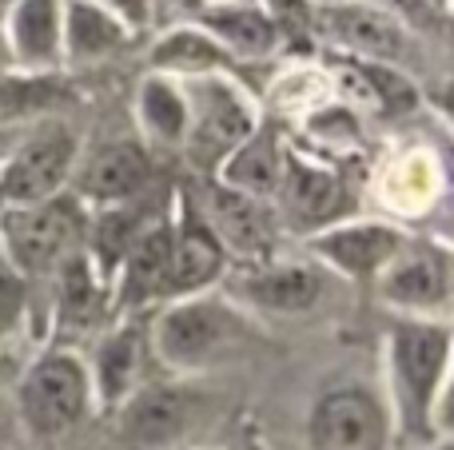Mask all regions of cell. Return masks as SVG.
Wrapping results in <instances>:
<instances>
[{
  "instance_id": "6da1fadb",
  "label": "cell",
  "mask_w": 454,
  "mask_h": 450,
  "mask_svg": "<svg viewBox=\"0 0 454 450\" xmlns=\"http://www.w3.org/2000/svg\"><path fill=\"white\" fill-rule=\"evenodd\" d=\"M450 319H399L383 331V399L395 438L407 446H431L450 435Z\"/></svg>"
},
{
  "instance_id": "7a4b0ae2",
  "label": "cell",
  "mask_w": 454,
  "mask_h": 450,
  "mask_svg": "<svg viewBox=\"0 0 454 450\" xmlns=\"http://www.w3.org/2000/svg\"><path fill=\"white\" fill-rule=\"evenodd\" d=\"M259 343V323L215 291L172 299L148 315V351L172 379H196Z\"/></svg>"
},
{
  "instance_id": "3957f363",
  "label": "cell",
  "mask_w": 454,
  "mask_h": 450,
  "mask_svg": "<svg viewBox=\"0 0 454 450\" xmlns=\"http://www.w3.org/2000/svg\"><path fill=\"white\" fill-rule=\"evenodd\" d=\"M16 423L36 446H64L92 423L96 395L88 379L84 351L76 347H44L24 363L12 391Z\"/></svg>"
},
{
  "instance_id": "277c9868",
  "label": "cell",
  "mask_w": 454,
  "mask_h": 450,
  "mask_svg": "<svg viewBox=\"0 0 454 450\" xmlns=\"http://www.w3.org/2000/svg\"><path fill=\"white\" fill-rule=\"evenodd\" d=\"M88 239V207L72 191L40 204H12L0 212V255L32 287H44L52 271Z\"/></svg>"
},
{
  "instance_id": "5b68a950",
  "label": "cell",
  "mask_w": 454,
  "mask_h": 450,
  "mask_svg": "<svg viewBox=\"0 0 454 450\" xmlns=\"http://www.w3.org/2000/svg\"><path fill=\"white\" fill-rule=\"evenodd\" d=\"M180 84L192 108V128L180 156L188 159L192 180H212L215 167L259 128L263 108L247 92V84L231 76H196Z\"/></svg>"
},
{
  "instance_id": "8992f818",
  "label": "cell",
  "mask_w": 454,
  "mask_h": 450,
  "mask_svg": "<svg viewBox=\"0 0 454 450\" xmlns=\"http://www.w3.org/2000/svg\"><path fill=\"white\" fill-rule=\"evenodd\" d=\"M275 215H279L283 236L307 239L315 231L343 223L359 215L363 191L351 183L343 164L319 159L303 151L299 144H287V159H283V180L275 191Z\"/></svg>"
},
{
  "instance_id": "52a82bcc",
  "label": "cell",
  "mask_w": 454,
  "mask_h": 450,
  "mask_svg": "<svg viewBox=\"0 0 454 450\" xmlns=\"http://www.w3.org/2000/svg\"><path fill=\"white\" fill-rule=\"evenodd\" d=\"M454 255L447 236L411 231L387 271L375 279V299L399 319H450Z\"/></svg>"
},
{
  "instance_id": "ba28073f",
  "label": "cell",
  "mask_w": 454,
  "mask_h": 450,
  "mask_svg": "<svg viewBox=\"0 0 454 450\" xmlns=\"http://www.w3.org/2000/svg\"><path fill=\"white\" fill-rule=\"evenodd\" d=\"M303 438L307 450H387L395 423L383 391L359 379L327 383L307 407Z\"/></svg>"
},
{
  "instance_id": "9c48e42d",
  "label": "cell",
  "mask_w": 454,
  "mask_h": 450,
  "mask_svg": "<svg viewBox=\"0 0 454 450\" xmlns=\"http://www.w3.org/2000/svg\"><path fill=\"white\" fill-rule=\"evenodd\" d=\"M331 275L315 260H283L271 255L251 268H231L223 275L220 291L247 311L251 319H303L327 299Z\"/></svg>"
},
{
  "instance_id": "30bf717a",
  "label": "cell",
  "mask_w": 454,
  "mask_h": 450,
  "mask_svg": "<svg viewBox=\"0 0 454 450\" xmlns=\"http://www.w3.org/2000/svg\"><path fill=\"white\" fill-rule=\"evenodd\" d=\"M204 407L207 395L192 387V379H148L108 419L128 450H188Z\"/></svg>"
},
{
  "instance_id": "8fae6325",
  "label": "cell",
  "mask_w": 454,
  "mask_h": 450,
  "mask_svg": "<svg viewBox=\"0 0 454 450\" xmlns=\"http://www.w3.org/2000/svg\"><path fill=\"white\" fill-rule=\"evenodd\" d=\"M80 164V136L64 116L36 120L24 128L12 156L0 167V191L4 204H40L72 188Z\"/></svg>"
},
{
  "instance_id": "7c38bea8",
  "label": "cell",
  "mask_w": 454,
  "mask_h": 450,
  "mask_svg": "<svg viewBox=\"0 0 454 450\" xmlns=\"http://www.w3.org/2000/svg\"><path fill=\"white\" fill-rule=\"evenodd\" d=\"M407 228L383 220V215H351V220L331 223L299 244H303L307 260L319 263L331 279H347V283L371 291L375 279L387 271V263L407 244Z\"/></svg>"
},
{
  "instance_id": "4fadbf2b",
  "label": "cell",
  "mask_w": 454,
  "mask_h": 450,
  "mask_svg": "<svg viewBox=\"0 0 454 450\" xmlns=\"http://www.w3.org/2000/svg\"><path fill=\"white\" fill-rule=\"evenodd\" d=\"M315 40H327L331 56L403 68L411 52V28L379 0H327L315 4Z\"/></svg>"
},
{
  "instance_id": "5bb4252c",
  "label": "cell",
  "mask_w": 454,
  "mask_h": 450,
  "mask_svg": "<svg viewBox=\"0 0 454 450\" xmlns=\"http://www.w3.org/2000/svg\"><path fill=\"white\" fill-rule=\"evenodd\" d=\"M192 188H196L200 212L212 223L231 268H251V263H263L271 255H279L283 228H279V215H275L271 199L243 196V191L223 188L215 180H192Z\"/></svg>"
},
{
  "instance_id": "9a60e30c",
  "label": "cell",
  "mask_w": 454,
  "mask_h": 450,
  "mask_svg": "<svg viewBox=\"0 0 454 450\" xmlns=\"http://www.w3.org/2000/svg\"><path fill=\"white\" fill-rule=\"evenodd\" d=\"M160 180V156L140 136H116L104 140L96 151L80 156L72 175V196L96 212V207H120L152 196Z\"/></svg>"
},
{
  "instance_id": "2e32d148",
  "label": "cell",
  "mask_w": 454,
  "mask_h": 450,
  "mask_svg": "<svg viewBox=\"0 0 454 450\" xmlns=\"http://www.w3.org/2000/svg\"><path fill=\"white\" fill-rule=\"evenodd\" d=\"M168 220H172V299H188L200 291H215L223 275L231 271L223 244L215 239L212 223L200 212L196 188L188 175L172 183V204H168Z\"/></svg>"
},
{
  "instance_id": "e0dca14e",
  "label": "cell",
  "mask_w": 454,
  "mask_h": 450,
  "mask_svg": "<svg viewBox=\"0 0 454 450\" xmlns=\"http://www.w3.org/2000/svg\"><path fill=\"white\" fill-rule=\"evenodd\" d=\"M48 343L76 347L80 339H96L112 323V291L92 268L88 252L64 260L48 279Z\"/></svg>"
},
{
  "instance_id": "ac0fdd59",
  "label": "cell",
  "mask_w": 454,
  "mask_h": 450,
  "mask_svg": "<svg viewBox=\"0 0 454 450\" xmlns=\"http://www.w3.org/2000/svg\"><path fill=\"white\" fill-rule=\"evenodd\" d=\"M84 363L92 379L96 415H112L148 383V315L112 319L92 339V355H84Z\"/></svg>"
},
{
  "instance_id": "d6986e66",
  "label": "cell",
  "mask_w": 454,
  "mask_h": 450,
  "mask_svg": "<svg viewBox=\"0 0 454 450\" xmlns=\"http://www.w3.org/2000/svg\"><path fill=\"white\" fill-rule=\"evenodd\" d=\"M172 295V220L156 215L112 275V319L152 315Z\"/></svg>"
},
{
  "instance_id": "ffe728a7",
  "label": "cell",
  "mask_w": 454,
  "mask_h": 450,
  "mask_svg": "<svg viewBox=\"0 0 454 450\" xmlns=\"http://www.w3.org/2000/svg\"><path fill=\"white\" fill-rule=\"evenodd\" d=\"M184 20L204 28L227 56H235V60L243 64V68L267 64L271 56H279V48H283L263 0H212V4H188L184 8Z\"/></svg>"
},
{
  "instance_id": "44dd1931",
  "label": "cell",
  "mask_w": 454,
  "mask_h": 450,
  "mask_svg": "<svg viewBox=\"0 0 454 450\" xmlns=\"http://www.w3.org/2000/svg\"><path fill=\"white\" fill-rule=\"evenodd\" d=\"M447 196V164L431 151V144H415L391 156V164L379 167L375 199L383 207V220L407 228V220H419L434 207V199Z\"/></svg>"
},
{
  "instance_id": "7402d4cb",
  "label": "cell",
  "mask_w": 454,
  "mask_h": 450,
  "mask_svg": "<svg viewBox=\"0 0 454 450\" xmlns=\"http://www.w3.org/2000/svg\"><path fill=\"white\" fill-rule=\"evenodd\" d=\"M4 44L12 68L36 76L64 72V0H8Z\"/></svg>"
},
{
  "instance_id": "603a6c76",
  "label": "cell",
  "mask_w": 454,
  "mask_h": 450,
  "mask_svg": "<svg viewBox=\"0 0 454 450\" xmlns=\"http://www.w3.org/2000/svg\"><path fill=\"white\" fill-rule=\"evenodd\" d=\"M136 32L96 0H64V72L72 80L100 64L124 56L136 44Z\"/></svg>"
},
{
  "instance_id": "cb8c5ba5",
  "label": "cell",
  "mask_w": 454,
  "mask_h": 450,
  "mask_svg": "<svg viewBox=\"0 0 454 450\" xmlns=\"http://www.w3.org/2000/svg\"><path fill=\"white\" fill-rule=\"evenodd\" d=\"M144 72H160V76L176 80H196V76H231L243 84V64L227 56L204 28L180 20L176 28L160 32L144 52Z\"/></svg>"
},
{
  "instance_id": "d4e9b609",
  "label": "cell",
  "mask_w": 454,
  "mask_h": 450,
  "mask_svg": "<svg viewBox=\"0 0 454 450\" xmlns=\"http://www.w3.org/2000/svg\"><path fill=\"white\" fill-rule=\"evenodd\" d=\"M192 128V108L176 76L144 72L136 84V136L156 156H180Z\"/></svg>"
},
{
  "instance_id": "484cf974",
  "label": "cell",
  "mask_w": 454,
  "mask_h": 450,
  "mask_svg": "<svg viewBox=\"0 0 454 450\" xmlns=\"http://www.w3.org/2000/svg\"><path fill=\"white\" fill-rule=\"evenodd\" d=\"M84 104V92L72 76H36L20 68H0V128H28Z\"/></svg>"
},
{
  "instance_id": "4316f807",
  "label": "cell",
  "mask_w": 454,
  "mask_h": 450,
  "mask_svg": "<svg viewBox=\"0 0 454 450\" xmlns=\"http://www.w3.org/2000/svg\"><path fill=\"white\" fill-rule=\"evenodd\" d=\"M283 159H287V140H283V128L275 124L263 112L259 128L215 167L212 180L223 183V188H235L243 196L255 199H275L283 180Z\"/></svg>"
},
{
  "instance_id": "83f0119b",
  "label": "cell",
  "mask_w": 454,
  "mask_h": 450,
  "mask_svg": "<svg viewBox=\"0 0 454 450\" xmlns=\"http://www.w3.org/2000/svg\"><path fill=\"white\" fill-rule=\"evenodd\" d=\"M24 307H28V283H24L4 263V255H0V335H8L20 323Z\"/></svg>"
},
{
  "instance_id": "f1b7e54d",
  "label": "cell",
  "mask_w": 454,
  "mask_h": 450,
  "mask_svg": "<svg viewBox=\"0 0 454 450\" xmlns=\"http://www.w3.org/2000/svg\"><path fill=\"white\" fill-rule=\"evenodd\" d=\"M96 4H104L116 20H124L136 36H144L152 28V16H156V0H96Z\"/></svg>"
},
{
  "instance_id": "f546056e",
  "label": "cell",
  "mask_w": 454,
  "mask_h": 450,
  "mask_svg": "<svg viewBox=\"0 0 454 450\" xmlns=\"http://www.w3.org/2000/svg\"><path fill=\"white\" fill-rule=\"evenodd\" d=\"M20 136H24V128H0V167H4V159L12 156V148H16Z\"/></svg>"
},
{
  "instance_id": "4dcf8cb0",
  "label": "cell",
  "mask_w": 454,
  "mask_h": 450,
  "mask_svg": "<svg viewBox=\"0 0 454 450\" xmlns=\"http://www.w3.org/2000/svg\"><path fill=\"white\" fill-rule=\"evenodd\" d=\"M4 8H8V0H0V68H12V60H8V44H4Z\"/></svg>"
},
{
  "instance_id": "1f68e13d",
  "label": "cell",
  "mask_w": 454,
  "mask_h": 450,
  "mask_svg": "<svg viewBox=\"0 0 454 450\" xmlns=\"http://www.w3.org/2000/svg\"><path fill=\"white\" fill-rule=\"evenodd\" d=\"M427 450H454V438H450V435H442V438H434V443L427 446Z\"/></svg>"
},
{
  "instance_id": "d6a6232c",
  "label": "cell",
  "mask_w": 454,
  "mask_h": 450,
  "mask_svg": "<svg viewBox=\"0 0 454 450\" xmlns=\"http://www.w3.org/2000/svg\"><path fill=\"white\" fill-rule=\"evenodd\" d=\"M180 4L188 8V4H212V0H180Z\"/></svg>"
},
{
  "instance_id": "836d02e7",
  "label": "cell",
  "mask_w": 454,
  "mask_h": 450,
  "mask_svg": "<svg viewBox=\"0 0 454 450\" xmlns=\"http://www.w3.org/2000/svg\"><path fill=\"white\" fill-rule=\"evenodd\" d=\"M188 450H227V446H188Z\"/></svg>"
},
{
  "instance_id": "e575fe53",
  "label": "cell",
  "mask_w": 454,
  "mask_h": 450,
  "mask_svg": "<svg viewBox=\"0 0 454 450\" xmlns=\"http://www.w3.org/2000/svg\"><path fill=\"white\" fill-rule=\"evenodd\" d=\"M4 207H8V204H4V191H0V212H4Z\"/></svg>"
},
{
  "instance_id": "d590c367",
  "label": "cell",
  "mask_w": 454,
  "mask_h": 450,
  "mask_svg": "<svg viewBox=\"0 0 454 450\" xmlns=\"http://www.w3.org/2000/svg\"><path fill=\"white\" fill-rule=\"evenodd\" d=\"M0 450H4V446H0Z\"/></svg>"
}]
</instances>
